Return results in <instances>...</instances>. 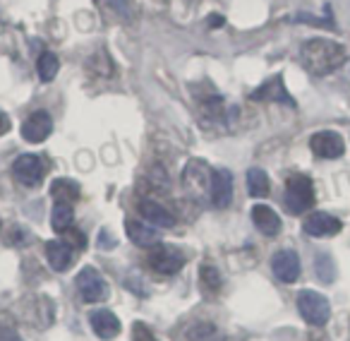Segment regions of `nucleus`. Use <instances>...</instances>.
Listing matches in <instances>:
<instances>
[{"instance_id":"f257e3e1","label":"nucleus","mask_w":350,"mask_h":341,"mask_svg":"<svg viewBox=\"0 0 350 341\" xmlns=\"http://www.w3.org/2000/svg\"><path fill=\"white\" fill-rule=\"evenodd\" d=\"M345 60H348L345 46L336 44V41H331V39H319V36H317V39H310L300 46L302 68H305L307 73L317 75V77L338 70L340 65H345Z\"/></svg>"},{"instance_id":"f03ea898","label":"nucleus","mask_w":350,"mask_h":341,"mask_svg":"<svg viewBox=\"0 0 350 341\" xmlns=\"http://www.w3.org/2000/svg\"><path fill=\"white\" fill-rule=\"evenodd\" d=\"M286 210L291 214L300 216L314 205V188H312V181L307 176H293L288 178L286 183Z\"/></svg>"},{"instance_id":"7ed1b4c3","label":"nucleus","mask_w":350,"mask_h":341,"mask_svg":"<svg viewBox=\"0 0 350 341\" xmlns=\"http://www.w3.org/2000/svg\"><path fill=\"white\" fill-rule=\"evenodd\" d=\"M297 310H300L302 320L314 327L326 325L331 317L329 301H326V296H321L317 291H300V296H297Z\"/></svg>"},{"instance_id":"20e7f679","label":"nucleus","mask_w":350,"mask_h":341,"mask_svg":"<svg viewBox=\"0 0 350 341\" xmlns=\"http://www.w3.org/2000/svg\"><path fill=\"white\" fill-rule=\"evenodd\" d=\"M146 262H149V267L159 274H175V272H180L183 264H185V255L175 248V245L159 243L151 248L149 255H146Z\"/></svg>"},{"instance_id":"39448f33","label":"nucleus","mask_w":350,"mask_h":341,"mask_svg":"<svg viewBox=\"0 0 350 341\" xmlns=\"http://www.w3.org/2000/svg\"><path fill=\"white\" fill-rule=\"evenodd\" d=\"M12 176L25 188H39L46 176V161L36 154H22L12 164Z\"/></svg>"},{"instance_id":"423d86ee","label":"nucleus","mask_w":350,"mask_h":341,"mask_svg":"<svg viewBox=\"0 0 350 341\" xmlns=\"http://www.w3.org/2000/svg\"><path fill=\"white\" fill-rule=\"evenodd\" d=\"M75 283H77V291L84 303H101L108 298V283L98 269L84 267L82 272L77 274Z\"/></svg>"},{"instance_id":"0eeeda50","label":"nucleus","mask_w":350,"mask_h":341,"mask_svg":"<svg viewBox=\"0 0 350 341\" xmlns=\"http://www.w3.org/2000/svg\"><path fill=\"white\" fill-rule=\"evenodd\" d=\"M209 200L214 207L224 210L233 202V173L228 168H211Z\"/></svg>"},{"instance_id":"6e6552de","label":"nucleus","mask_w":350,"mask_h":341,"mask_svg":"<svg viewBox=\"0 0 350 341\" xmlns=\"http://www.w3.org/2000/svg\"><path fill=\"white\" fill-rule=\"evenodd\" d=\"M310 149L314 151L319 159H338L345 149V142L338 132L334 130H321L310 137Z\"/></svg>"},{"instance_id":"1a4fd4ad","label":"nucleus","mask_w":350,"mask_h":341,"mask_svg":"<svg viewBox=\"0 0 350 341\" xmlns=\"http://www.w3.org/2000/svg\"><path fill=\"white\" fill-rule=\"evenodd\" d=\"M273 277L283 283H293L300 277V257H297L295 250H281V253L273 255L271 260Z\"/></svg>"},{"instance_id":"9d476101","label":"nucleus","mask_w":350,"mask_h":341,"mask_svg":"<svg viewBox=\"0 0 350 341\" xmlns=\"http://www.w3.org/2000/svg\"><path fill=\"white\" fill-rule=\"evenodd\" d=\"M51 132H53V118H51L46 111L31 113V116L25 121V125H22V137H25L27 142H31V144L44 142Z\"/></svg>"},{"instance_id":"9b49d317","label":"nucleus","mask_w":350,"mask_h":341,"mask_svg":"<svg viewBox=\"0 0 350 341\" xmlns=\"http://www.w3.org/2000/svg\"><path fill=\"white\" fill-rule=\"evenodd\" d=\"M343 229L336 216L326 214V212H314V214L307 216L305 221V233L314 236V238H326V236H336L338 231Z\"/></svg>"},{"instance_id":"f8f14e48","label":"nucleus","mask_w":350,"mask_h":341,"mask_svg":"<svg viewBox=\"0 0 350 341\" xmlns=\"http://www.w3.org/2000/svg\"><path fill=\"white\" fill-rule=\"evenodd\" d=\"M89 322H92L94 334L101 339H116L120 334V320L111 310H94L89 315Z\"/></svg>"},{"instance_id":"ddd939ff","label":"nucleus","mask_w":350,"mask_h":341,"mask_svg":"<svg viewBox=\"0 0 350 341\" xmlns=\"http://www.w3.org/2000/svg\"><path fill=\"white\" fill-rule=\"evenodd\" d=\"M252 221L264 236H276L278 231H281V216H278L269 205H254Z\"/></svg>"},{"instance_id":"4468645a","label":"nucleus","mask_w":350,"mask_h":341,"mask_svg":"<svg viewBox=\"0 0 350 341\" xmlns=\"http://www.w3.org/2000/svg\"><path fill=\"white\" fill-rule=\"evenodd\" d=\"M46 257L55 272H65L72 264V248L65 240H49L46 243Z\"/></svg>"},{"instance_id":"2eb2a0df","label":"nucleus","mask_w":350,"mask_h":341,"mask_svg":"<svg viewBox=\"0 0 350 341\" xmlns=\"http://www.w3.org/2000/svg\"><path fill=\"white\" fill-rule=\"evenodd\" d=\"M139 212L151 226H159V229H170V226H175V216L170 214L163 205H159V202L144 200L139 205Z\"/></svg>"},{"instance_id":"dca6fc26","label":"nucleus","mask_w":350,"mask_h":341,"mask_svg":"<svg viewBox=\"0 0 350 341\" xmlns=\"http://www.w3.org/2000/svg\"><path fill=\"white\" fill-rule=\"evenodd\" d=\"M125 226H127V236H130L132 243L142 245V248H149V245L159 243V231H156L154 226H146L135 219H130Z\"/></svg>"},{"instance_id":"f3484780","label":"nucleus","mask_w":350,"mask_h":341,"mask_svg":"<svg viewBox=\"0 0 350 341\" xmlns=\"http://www.w3.org/2000/svg\"><path fill=\"white\" fill-rule=\"evenodd\" d=\"M183 181H185L187 190H206L209 192V183H211V173H206L204 164L202 161H192L190 166L185 168V176H183Z\"/></svg>"},{"instance_id":"a211bd4d","label":"nucleus","mask_w":350,"mask_h":341,"mask_svg":"<svg viewBox=\"0 0 350 341\" xmlns=\"http://www.w3.org/2000/svg\"><path fill=\"white\" fill-rule=\"evenodd\" d=\"M252 99H257V101H283V103H291V106H293V99L288 97L286 89H283L281 75H278V77H273L271 82H267L264 87H259L257 92L252 94Z\"/></svg>"},{"instance_id":"6ab92c4d","label":"nucleus","mask_w":350,"mask_h":341,"mask_svg":"<svg viewBox=\"0 0 350 341\" xmlns=\"http://www.w3.org/2000/svg\"><path fill=\"white\" fill-rule=\"evenodd\" d=\"M51 195H53L55 202H63V205H75L79 200V186L75 181H68V178H58L51 186Z\"/></svg>"},{"instance_id":"aec40b11","label":"nucleus","mask_w":350,"mask_h":341,"mask_svg":"<svg viewBox=\"0 0 350 341\" xmlns=\"http://www.w3.org/2000/svg\"><path fill=\"white\" fill-rule=\"evenodd\" d=\"M187 339L190 341H224V331L214 322H195L187 327Z\"/></svg>"},{"instance_id":"412c9836","label":"nucleus","mask_w":350,"mask_h":341,"mask_svg":"<svg viewBox=\"0 0 350 341\" xmlns=\"http://www.w3.org/2000/svg\"><path fill=\"white\" fill-rule=\"evenodd\" d=\"M75 212L72 205H63V202H55L53 212H51V226H53L55 233H65L68 229H72Z\"/></svg>"},{"instance_id":"4be33fe9","label":"nucleus","mask_w":350,"mask_h":341,"mask_svg":"<svg viewBox=\"0 0 350 341\" xmlns=\"http://www.w3.org/2000/svg\"><path fill=\"white\" fill-rule=\"evenodd\" d=\"M58 70H60V60L53 51H46V53L39 55V60H36V73H39L41 82H51V79L58 75Z\"/></svg>"},{"instance_id":"5701e85b","label":"nucleus","mask_w":350,"mask_h":341,"mask_svg":"<svg viewBox=\"0 0 350 341\" xmlns=\"http://www.w3.org/2000/svg\"><path fill=\"white\" fill-rule=\"evenodd\" d=\"M247 190L252 197H267L269 195V176L264 168H250L247 170Z\"/></svg>"},{"instance_id":"b1692460","label":"nucleus","mask_w":350,"mask_h":341,"mask_svg":"<svg viewBox=\"0 0 350 341\" xmlns=\"http://www.w3.org/2000/svg\"><path fill=\"white\" fill-rule=\"evenodd\" d=\"M314 269H317V277H319V281L331 283L336 279V264H334V260H331L329 255H324V253L317 255Z\"/></svg>"},{"instance_id":"393cba45","label":"nucleus","mask_w":350,"mask_h":341,"mask_svg":"<svg viewBox=\"0 0 350 341\" xmlns=\"http://www.w3.org/2000/svg\"><path fill=\"white\" fill-rule=\"evenodd\" d=\"M202 283H204L209 291H219L221 288V274L214 264H204V267H202Z\"/></svg>"},{"instance_id":"a878e982","label":"nucleus","mask_w":350,"mask_h":341,"mask_svg":"<svg viewBox=\"0 0 350 341\" xmlns=\"http://www.w3.org/2000/svg\"><path fill=\"white\" fill-rule=\"evenodd\" d=\"M135 339L137 341H154V336H151V331L146 329L144 325H139V322H137V325H135Z\"/></svg>"},{"instance_id":"bb28decb","label":"nucleus","mask_w":350,"mask_h":341,"mask_svg":"<svg viewBox=\"0 0 350 341\" xmlns=\"http://www.w3.org/2000/svg\"><path fill=\"white\" fill-rule=\"evenodd\" d=\"M0 341H20V336L8 327H0Z\"/></svg>"},{"instance_id":"cd10ccee","label":"nucleus","mask_w":350,"mask_h":341,"mask_svg":"<svg viewBox=\"0 0 350 341\" xmlns=\"http://www.w3.org/2000/svg\"><path fill=\"white\" fill-rule=\"evenodd\" d=\"M8 130H10V118H8L5 113H0V137L5 135Z\"/></svg>"}]
</instances>
